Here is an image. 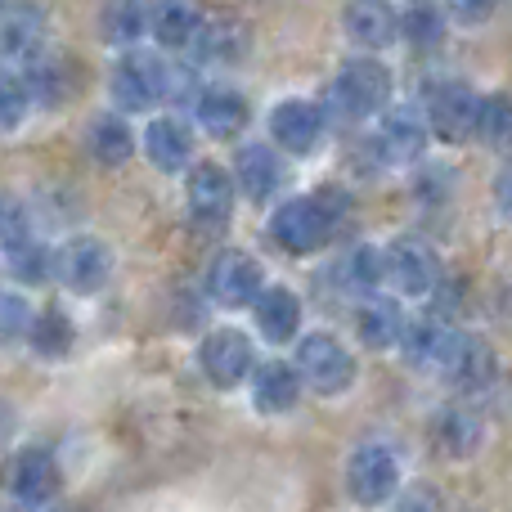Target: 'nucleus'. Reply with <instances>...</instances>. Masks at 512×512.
I'll use <instances>...</instances> for the list:
<instances>
[{
    "label": "nucleus",
    "mask_w": 512,
    "mask_h": 512,
    "mask_svg": "<svg viewBox=\"0 0 512 512\" xmlns=\"http://www.w3.org/2000/svg\"><path fill=\"white\" fill-rule=\"evenodd\" d=\"M27 86H32V99H41V104H63L68 99V72H63L59 59H32Z\"/></svg>",
    "instance_id": "nucleus-31"
},
{
    "label": "nucleus",
    "mask_w": 512,
    "mask_h": 512,
    "mask_svg": "<svg viewBox=\"0 0 512 512\" xmlns=\"http://www.w3.org/2000/svg\"><path fill=\"white\" fill-rule=\"evenodd\" d=\"M198 27H203V18H198V9L189 0H162L153 9V36L162 45H194Z\"/></svg>",
    "instance_id": "nucleus-30"
},
{
    "label": "nucleus",
    "mask_w": 512,
    "mask_h": 512,
    "mask_svg": "<svg viewBox=\"0 0 512 512\" xmlns=\"http://www.w3.org/2000/svg\"><path fill=\"white\" fill-rule=\"evenodd\" d=\"M396 512H441V495L432 486H414L396 499Z\"/></svg>",
    "instance_id": "nucleus-37"
},
{
    "label": "nucleus",
    "mask_w": 512,
    "mask_h": 512,
    "mask_svg": "<svg viewBox=\"0 0 512 512\" xmlns=\"http://www.w3.org/2000/svg\"><path fill=\"white\" fill-rule=\"evenodd\" d=\"M481 140L486 144H512V99L508 95H486L481 99Z\"/></svg>",
    "instance_id": "nucleus-34"
},
{
    "label": "nucleus",
    "mask_w": 512,
    "mask_h": 512,
    "mask_svg": "<svg viewBox=\"0 0 512 512\" xmlns=\"http://www.w3.org/2000/svg\"><path fill=\"white\" fill-rule=\"evenodd\" d=\"M495 198H499V212L512 221V167L499 171V180H495Z\"/></svg>",
    "instance_id": "nucleus-40"
},
{
    "label": "nucleus",
    "mask_w": 512,
    "mask_h": 512,
    "mask_svg": "<svg viewBox=\"0 0 512 512\" xmlns=\"http://www.w3.org/2000/svg\"><path fill=\"white\" fill-rule=\"evenodd\" d=\"M194 113H198V126H203L207 135L230 140V135H239L243 126H248V99L230 86H207L203 95H198Z\"/></svg>",
    "instance_id": "nucleus-17"
},
{
    "label": "nucleus",
    "mask_w": 512,
    "mask_h": 512,
    "mask_svg": "<svg viewBox=\"0 0 512 512\" xmlns=\"http://www.w3.org/2000/svg\"><path fill=\"white\" fill-rule=\"evenodd\" d=\"M378 149L387 162H418L427 149V122L414 108H391V113L382 117Z\"/></svg>",
    "instance_id": "nucleus-20"
},
{
    "label": "nucleus",
    "mask_w": 512,
    "mask_h": 512,
    "mask_svg": "<svg viewBox=\"0 0 512 512\" xmlns=\"http://www.w3.org/2000/svg\"><path fill=\"white\" fill-rule=\"evenodd\" d=\"M27 342H32V351L45 355V360H63V355L77 346V324H72L59 306H45L41 315L32 319V328H27Z\"/></svg>",
    "instance_id": "nucleus-27"
},
{
    "label": "nucleus",
    "mask_w": 512,
    "mask_h": 512,
    "mask_svg": "<svg viewBox=\"0 0 512 512\" xmlns=\"http://www.w3.org/2000/svg\"><path fill=\"white\" fill-rule=\"evenodd\" d=\"M436 445L450 459H472L481 450V418L459 405L441 409V418H436Z\"/></svg>",
    "instance_id": "nucleus-24"
},
{
    "label": "nucleus",
    "mask_w": 512,
    "mask_h": 512,
    "mask_svg": "<svg viewBox=\"0 0 512 512\" xmlns=\"http://www.w3.org/2000/svg\"><path fill=\"white\" fill-rule=\"evenodd\" d=\"M301 369H292V364L283 360H265L261 369L252 373V400L256 409H261L265 418H283L288 409H297L301 400Z\"/></svg>",
    "instance_id": "nucleus-15"
},
{
    "label": "nucleus",
    "mask_w": 512,
    "mask_h": 512,
    "mask_svg": "<svg viewBox=\"0 0 512 512\" xmlns=\"http://www.w3.org/2000/svg\"><path fill=\"white\" fill-rule=\"evenodd\" d=\"M297 369L319 396H342L355 382V360L333 333H310L297 346Z\"/></svg>",
    "instance_id": "nucleus-4"
},
{
    "label": "nucleus",
    "mask_w": 512,
    "mask_h": 512,
    "mask_svg": "<svg viewBox=\"0 0 512 512\" xmlns=\"http://www.w3.org/2000/svg\"><path fill=\"white\" fill-rule=\"evenodd\" d=\"M427 122L450 144L472 140L481 131V95L472 86H463V81H441L427 95Z\"/></svg>",
    "instance_id": "nucleus-5"
},
{
    "label": "nucleus",
    "mask_w": 512,
    "mask_h": 512,
    "mask_svg": "<svg viewBox=\"0 0 512 512\" xmlns=\"http://www.w3.org/2000/svg\"><path fill=\"white\" fill-rule=\"evenodd\" d=\"M234 180H239V189L248 194V203H270L283 185V167H279V158H274V149H265V144H243L239 158H234Z\"/></svg>",
    "instance_id": "nucleus-16"
},
{
    "label": "nucleus",
    "mask_w": 512,
    "mask_h": 512,
    "mask_svg": "<svg viewBox=\"0 0 512 512\" xmlns=\"http://www.w3.org/2000/svg\"><path fill=\"white\" fill-rule=\"evenodd\" d=\"M436 369H441L454 387L477 391V387H486V382L495 378V351H490L477 333H450V342H445L441 364H436Z\"/></svg>",
    "instance_id": "nucleus-13"
},
{
    "label": "nucleus",
    "mask_w": 512,
    "mask_h": 512,
    "mask_svg": "<svg viewBox=\"0 0 512 512\" xmlns=\"http://www.w3.org/2000/svg\"><path fill=\"white\" fill-rule=\"evenodd\" d=\"M198 364H203V373L216 387L230 391L256 369V346L239 328H212V333L203 337V346H198Z\"/></svg>",
    "instance_id": "nucleus-7"
},
{
    "label": "nucleus",
    "mask_w": 512,
    "mask_h": 512,
    "mask_svg": "<svg viewBox=\"0 0 512 512\" xmlns=\"http://www.w3.org/2000/svg\"><path fill=\"white\" fill-rule=\"evenodd\" d=\"M5 265H9V274H14L18 283H32V288L36 283H45V274L54 270L50 252H45L41 243H32V239L18 243V248H5Z\"/></svg>",
    "instance_id": "nucleus-33"
},
{
    "label": "nucleus",
    "mask_w": 512,
    "mask_h": 512,
    "mask_svg": "<svg viewBox=\"0 0 512 512\" xmlns=\"http://www.w3.org/2000/svg\"><path fill=\"white\" fill-rule=\"evenodd\" d=\"M23 328H32V310L23 306V297H14V292H9V297H5V342H18V333H23Z\"/></svg>",
    "instance_id": "nucleus-38"
},
{
    "label": "nucleus",
    "mask_w": 512,
    "mask_h": 512,
    "mask_svg": "<svg viewBox=\"0 0 512 512\" xmlns=\"http://www.w3.org/2000/svg\"><path fill=\"white\" fill-rule=\"evenodd\" d=\"M194 50H198V59H207V63H234L248 50V32H243L234 18H212V23L198 27Z\"/></svg>",
    "instance_id": "nucleus-28"
},
{
    "label": "nucleus",
    "mask_w": 512,
    "mask_h": 512,
    "mask_svg": "<svg viewBox=\"0 0 512 512\" xmlns=\"http://www.w3.org/2000/svg\"><path fill=\"white\" fill-rule=\"evenodd\" d=\"M445 342H450V328L436 324V319H423V324H414L405 333V351L414 364H441Z\"/></svg>",
    "instance_id": "nucleus-32"
},
{
    "label": "nucleus",
    "mask_w": 512,
    "mask_h": 512,
    "mask_svg": "<svg viewBox=\"0 0 512 512\" xmlns=\"http://www.w3.org/2000/svg\"><path fill=\"white\" fill-rule=\"evenodd\" d=\"M234 185L239 180L221 162H198L189 171V216H194L198 230H225L234 212Z\"/></svg>",
    "instance_id": "nucleus-9"
},
{
    "label": "nucleus",
    "mask_w": 512,
    "mask_h": 512,
    "mask_svg": "<svg viewBox=\"0 0 512 512\" xmlns=\"http://www.w3.org/2000/svg\"><path fill=\"white\" fill-rule=\"evenodd\" d=\"M495 5H499V0H445V9H450V14L459 18L463 27L486 23V18L495 14Z\"/></svg>",
    "instance_id": "nucleus-36"
},
{
    "label": "nucleus",
    "mask_w": 512,
    "mask_h": 512,
    "mask_svg": "<svg viewBox=\"0 0 512 512\" xmlns=\"http://www.w3.org/2000/svg\"><path fill=\"white\" fill-rule=\"evenodd\" d=\"M54 274H59V283L68 292L90 297V292H99L108 283V274H113V252H108L104 239L81 234V239H68L59 248V256H54Z\"/></svg>",
    "instance_id": "nucleus-8"
},
{
    "label": "nucleus",
    "mask_w": 512,
    "mask_h": 512,
    "mask_svg": "<svg viewBox=\"0 0 512 512\" xmlns=\"http://www.w3.org/2000/svg\"><path fill=\"white\" fill-rule=\"evenodd\" d=\"M342 27L355 45H364V50H382V45H391V36L400 32V14H391L382 0H355V5L346 9Z\"/></svg>",
    "instance_id": "nucleus-22"
},
{
    "label": "nucleus",
    "mask_w": 512,
    "mask_h": 512,
    "mask_svg": "<svg viewBox=\"0 0 512 512\" xmlns=\"http://www.w3.org/2000/svg\"><path fill=\"white\" fill-rule=\"evenodd\" d=\"M144 153L158 171H185L194 158V135L180 117H153L144 131Z\"/></svg>",
    "instance_id": "nucleus-19"
},
{
    "label": "nucleus",
    "mask_w": 512,
    "mask_h": 512,
    "mask_svg": "<svg viewBox=\"0 0 512 512\" xmlns=\"http://www.w3.org/2000/svg\"><path fill=\"white\" fill-rule=\"evenodd\" d=\"M342 212H346V203L337 189H324V194H315V198H288V203H279L270 216V239L292 256L319 252L333 239Z\"/></svg>",
    "instance_id": "nucleus-1"
},
{
    "label": "nucleus",
    "mask_w": 512,
    "mask_h": 512,
    "mask_svg": "<svg viewBox=\"0 0 512 512\" xmlns=\"http://www.w3.org/2000/svg\"><path fill=\"white\" fill-rule=\"evenodd\" d=\"M99 32L113 45H131L144 32H153V9L144 0H104V14H99Z\"/></svg>",
    "instance_id": "nucleus-26"
},
{
    "label": "nucleus",
    "mask_w": 512,
    "mask_h": 512,
    "mask_svg": "<svg viewBox=\"0 0 512 512\" xmlns=\"http://www.w3.org/2000/svg\"><path fill=\"white\" fill-rule=\"evenodd\" d=\"M400 36H405L414 50H432L445 36V9L436 0H409L400 9Z\"/></svg>",
    "instance_id": "nucleus-29"
},
{
    "label": "nucleus",
    "mask_w": 512,
    "mask_h": 512,
    "mask_svg": "<svg viewBox=\"0 0 512 512\" xmlns=\"http://www.w3.org/2000/svg\"><path fill=\"white\" fill-rule=\"evenodd\" d=\"M405 310L396 306L391 297H373L369 306L360 310V337L364 346H373V351H391V346L405 342Z\"/></svg>",
    "instance_id": "nucleus-23"
},
{
    "label": "nucleus",
    "mask_w": 512,
    "mask_h": 512,
    "mask_svg": "<svg viewBox=\"0 0 512 512\" xmlns=\"http://www.w3.org/2000/svg\"><path fill=\"white\" fill-rule=\"evenodd\" d=\"M252 315H256V328H261L265 342H292L301 328V297L292 288H265L261 297L252 301Z\"/></svg>",
    "instance_id": "nucleus-18"
},
{
    "label": "nucleus",
    "mask_w": 512,
    "mask_h": 512,
    "mask_svg": "<svg viewBox=\"0 0 512 512\" xmlns=\"http://www.w3.org/2000/svg\"><path fill=\"white\" fill-rule=\"evenodd\" d=\"M207 292L221 306H248L265 292V270L248 252H221L207 270Z\"/></svg>",
    "instance_id": "nucleus-11"
},
{
    "label": "nucleus",
    "mask_w": 512,
    "mask_h": 512,
    "mask_svg": "<svg viewBox=\"0 0 512 512\" xmlns=\"http://www.w3.org/2000/svg\"><path fill=\"white\" fill-rule=\"evenodd\" d=\"M270 135H274V144H283L288 153L306 158V153H315L319 140H324V113H319L310 99H283V104L270 108Z\"/></svg>",
    "instance_id": "nucleus-12"
},
{
    "label": "nucleus",
    "mask_w": 512,
    "mask_h": 512,
    "mask_svg": "<svg viewBox=\"0 0 512 512\" xmlns=\"http://www.w3.org/2000/svg\"><path fill=\"white\" fill-rule=\"evenodd\" d=\"M382 261H387V279L396 283L405 297H427V292L441 283V256L418 239H396L382 252Z\"/></svg>",
    "instance_id": "nucleus-10"
},
{
    "label": "nucleus",
    "mask_w": 512,
    "mask_h": 512,
    "mask_svg": "<svg viewBox=\"0 0 512 512\" xmlns=\"http://www.w3.org/2000/svg\"><path fill=\"white\" fill-rule=\"evenodd\" d=\"M167 90H171V72L144 50L122 54V63L113 68V99L126 108V113H144V108H153Z\"/></svg>",
    "instance_id": "nucleus-6"
},
{
    "label": "nucleus",
    "mask_w": 512,
    "mask_h": 512,
    "mask_svg": "<svg viewBox=\"0 0 512 512\" xmlns=\"http://www.w3.org/2000/svg\"><path fill=\"white\" fill-rule=\"evenodd\" d=\"M346 490L360 508H382L400 495V463L387 445L369 441L355 445V454L346 459Z\"/></svg>",
    "instance_id": "nucleus-2"
},
{
    "label": "nucleus",
    "mask_w": 512,
    "mask_h": 512,
    "mask_svg": "<svg viewBox=\"0 0 512 512\" xmlns=\"http://www.w3.org/2000/svg\"><path fill=\"white\" fill-rule=\"evenodd\" d=\"M86 144H90V158L99 167H126L135 153V135L122 117H95L86 131Z\"/></svg>",
    "instance_id": "nucleus-25"
},
{
    "label": "nucleus",
    "mask_w": 512,
    "mask_h": 512,
    "mask_svg": "<svg viewBox=\"0 0 512 512\" xmlns=\"http://www.w3.org/2000/svg\"><path fill=\"white\" fill-rule=\"evenodd\" d=\"M328 99L342 117H369L382 113L391 99V72L378 59H351L328 86Z\"/></svg>",
    "instance_id": "nucleus-3"
},
{
    "label": "nucleus",
    "mask_w": 512,
    "mask_h": 512,
    "mask_svg": "<svg viewBox=\"0 0 512 512\" xmlns=\"http://www.w3.org/2000/svg\"><path fill=\"white\" fill-rule=\"evenodd\" d=\"M27 239H32V230L23 225V207L9 203L5 207V248H18V243H27Z\"/></svg>",
    "instance_id": "nucleus-39"
},
{
    "label": "nucleus",
    "mask_w": 512,
    "mask_h": 512,
    "mask_svg": "<svg viewBox=\"0 0 512 512\" xmlns=\"http://www.w3.org/2000/svg\"><path fill=\"white\" fill-rule=\"evenodd\" d=\"M5 131H14L18 122H23V113L32 108V86H27V77H5Z\"/></svg>",
    "instance_id": "nucleus-35"
},
{
    "label": "nucleus",
    "mask_w": 512,
    "mask_h": 512,
    "mask_svg": "<svg viewBox=\"0 0 512 512\" xmlns=\"http://www.w3.org/2000/svg\"><path fill=\"white\" fill-rule=\"evenodd\" d=\"M59 486H63L59 463H54V454L41 450V445L23 450L14 459V468H9V490H14L18 504H27V508L50 504V499L59 495Z\"/></svg>",
    "instance_id": "nucleus-14"
},
{
    "label": "nucleus",
    "mask_w": 512,
    "mask_h": 512,
    "mask_svg": "<svg viewBox=\"0 0 512 512\" xmlns=\"http://www.w3.org/2000/svg\"><path fill=\"white\" fill-rule=\"evenodd\" d=\"M5 54L9 59H36L45 41V9L36 0H5Z\"/></svg>",
    "instance_id": "nucleus-21"
}]
</instances>
